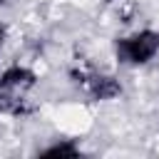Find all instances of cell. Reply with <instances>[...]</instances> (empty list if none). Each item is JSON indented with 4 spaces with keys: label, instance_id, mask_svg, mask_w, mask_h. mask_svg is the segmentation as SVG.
<instances>
[{
    "label": "cell",
    "instance_id": "7a4b0ae2",
    "mask_svg": "<svg viewBox=\"0 0 159 159\" xmlns=\"http://www.w3.org/2000/svg\"><path fill=\"white\" fill-rule=\"evenodd\" d=\"M84 84L94 99H109V97H117L122 92V87L112 77H104V75H87Z\"/></svg>",
    "mask_w": 159,
    "mask_h": 159
},
{
    "label": "cell",
    "instance_id": "8992f818",
    "mask_svg": "<svg viewBox=\"0 0 159 159\" xmlns=\"http://www.w3.org/2000/svg\"><path fill=\"white\" fill-rule=\"evenodd\" d=\"M0 42H2V30H0Z\"/></svg>",
    "mask_w": 159,
    "mask_h": 159
},
{
    "label": "cell",
    "instance_id": "6da1fadb",
    "mask_svg": "<svg viewBox=\"0 0 159 159\" xmlns=\"http://www.w3.org/2000/svg\"><path fill=\"white\" fill-rule=\"evenodd\" d=\"M157 50H159V35L152 32V30H144V32H139L134 37H127L117 45L119 57L127 60V62H137V65L152 60Z\"/></svg>",
    "mask_w": 159,
    "mask_h": 159
},
{
    "label": "cell",
    "instance_id": "5b68a950",
    "mask_svg": "<svg viewBox=\"0 0 159 159\" xmlns=\"http://www.w3.org/2000/svg\"><path fill=\"white\" fill-rule=\"evenodd\" d=\"M45 157H77V147L72 144H55L45 149Z\"/></svg>",
    "mask_w": 159,
    "mask_h": 159
},
{
    "label": "cell",
    "instance_id": "277c9868",
    "mask_svg": "<svg viewBox=\"0 0 159 159\" xmlns=\"http://www.w3.org/2000/svg\"><path fill=\"white\" fill-rule=\"evenodd\" d=\"M0 112H7V114H27L30 107H25V102L17 99V97L0 94Z\"/></svg>",
    "mask_w": 159,
    "mask_h": 159
},
{
    "label": "cell",
    "instance_id": "3957f363",
    "mask_svg": "<svg viewBox=\"0 0 159 159\" xmlns=\"http://www.w3.org/2000/svg\"><path fill=\"white\" fill-rule=\"evenodd\" d=\"M32 82H35V75L30 70H22V67H10V70H5L0 75V87H10V84H15V87H30Z\"/></svg>",
    "mask_w": 159,
    "mask_h": 159
}]
</instances>
